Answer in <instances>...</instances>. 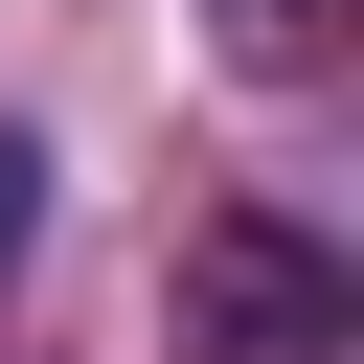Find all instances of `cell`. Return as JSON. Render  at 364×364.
<instances>
[{
  "label": "cell",
  "mask_w": 364,
  "mask_h": 364,
  "mask_svg": "<svg viewBox=\"0 0 364 364\" xmlns=\"http://www.w3.org/2000/svg\"><path fill=\"white\" fill-rule=\"evenodd\" d=\"M341 341H364V273L296 205H205L182 228V364H341Z\"/></svg>",
  "instance_id": "cell-1"
},
{
  "label": "cell",
  "mask_w": 364,
  "mask_h": 364,
  "mask_svg": "<svg viewBox=\"0 0 364 364\" xmlns=\"http://www.w3.org/2000/svg\"><path fill=\"white\" fill-rule=\"evenodd\" d=\"M228 46H250V68H318V46H341V0H228Z\"/></svg>",
  "instance_id": "cell-2"
},
{
  "label": "cell",
  "mask_w": 364,
  "mask_h": 364,
  "mask_svg": "<svg viewBox=\"0 0 364 364\" xmlns=\"http://www.w3.org/2000/svg\"><path fill=\"white\" fill-rule=\"evenodd\" d=\"M23 228H46V159H23V114H0V273H23Z\"/></svg>",
  "instance_id": "cell-3"
}]
</instances>
